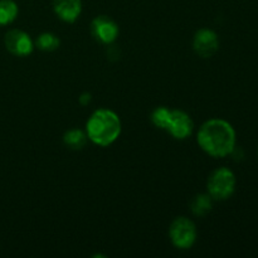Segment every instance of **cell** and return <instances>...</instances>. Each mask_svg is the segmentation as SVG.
<instances>
[{"label":"cell","instance_id":"8","mask_svg":"<svg viewBox=\"0 0 258 258\" xmlns=\"http://www.w3.org/2000/svg\"><path fill=\"white\" fill-rule=\"evenodd\" d=\"M193 48L198 55L203 58H209L218 50L219 40L216 32L211 29H199L194 35Z\"/></svg>","mask_w":258,"mask_h":258},{"label":"cell","instance_id":"13","mask_svg":"<svg viewBox=\"0 0 258 258\" xmlns=\"http://www.w3.org/2000/svg\"><path fill=\"white\" fill-rule=\"evenodd\" d=\"M59 44V39L53 33H43L37 39V47L44 52H53V50L58 49Z\"/></svg>","mask_w":258,"mask_h":258},{"label":"cell","instance_id":"7","mask_svg":"<svg viewBox=\"0 0 258 258\" xmlns=\"http://www.w3.org/2000/svg\"><path fill=\"white\" fill-rule=\"evenodd\" d=\"M92 35L103 44H111L118 35V27L111 18L106 15L96 17L91 23Z\"/></svg>","mask_w":258,"mask_h":258},{"label":"cell","instance_id":"1","mask_svg":"<svg viewBox=\"0 0 258 258\" xmlns=\"http://www.w3.org/2000/svg\"><path fill=\"white\" fill-rule=\"evenodd\" d=\"M197 140L207 154L214 158H224L233 153L236 131L227 121L213 118L202 125Z\"/></svg>","mask_w":258,"mask_h":258},{"label":"cell","instance_id":"11","mask_svg":"<svg viewBox=\"0 0 258 258\" xmlns=\"http://www.w3.org/2000/svg\"><path fill=\"white\" fill-rule=\"evenodd\" d=\"M63 141L66 145L73 150H80L85 146L86 141H87V135L83 131L78 130V128H72L68 130L63 136Z\"/></svg>","mask_w":258,"mask_h":258},{"label":"cell","instance_id":"9","mask_svg":"<svg viewBox=\"0 0 258 258\" xmlns=\"http://www.w3.org/2000/svg\"><path fill=\"white\" fill-rule=\"evenodd\" d=\"M53 9L63 22L73 23L78 19L82 12L81 0H53Z\"/></svg>","mask_w":258,"mask_h":258},{"label":"cell","instance_id":"14","mask_svg":"<svg viewBox=\"0 0 258 258\" xmlns=\"http://www.w3.org/2000/svg\"><path fill=\"white\" fill-rule=\"evenodd\" d=\"M169 116H170V110L164 107V106H160V107H156L153 111V113H151V121H153V123L156 127L166 130Z\"/></svg>","mask_w":258,"mask_h":258},{"label":"cell","instance_id":"12","mask_svg":"<svg viewBox=\"0 0 258 258\" xmlns=\"http://www.w3.org/2000/svg\"><path fill=\"white\" fill-rule=\"evenodd\" d=\"M212 203H213V198L209 194H199L194 197L191 201V211L197 216H206L212 209Z\"/></svg>","mask_w":258,"mask_h":258},{"label":"cell","instance_id":"15","mask_svg":"<svg viewBox=\"0 0 258 258\" xmlns=\"http://www.w3.org/2000/svg\"><path fill=\"white\" fill-rule=\"evenodd\" d=\"M91 101V95L90 93H83L82 96L80 97V102L82 103V105H87L88 102Z\"/></svg>","mask_w":258,"mask_h":258},{"label":"cell","instance_id":"5","mask_svg":"<svg viewBox=\"0 0 258 258\" xmlns=\"http://www.w3.org/2000/svg\"><path fill=\"white\" fill-rule=\"evenodd\" d=\"M193 128V120H191V117L188 113L181 110H170V116H169L166 131H169V134L174 139L184 140V139L191 135Z\"/></svg>","mask_w":258,"mask_h":258},{"label":"cell","instance_id":"4","mask_svg":"<svg viewBox=\"0 0 258 258\" xmlns=\"http://www.w3.org/2000/svg\"><path fill=\"white\" fill-rule=\"evenodd\" d=\"M169 236L176 248L188 249L194 244L197 239L196 224L185 217L175 218L169 229Z\"/></svg>","mask_w":258,"mask_h":258},{"label":"cell","instance_id":"2","mask_svg":"<svg viewBox=\"0 0 258 258\" xmlns=\"http://www.w3.org/2000/svg\"><path fill=\"white\" fill-rule=\"evenodd\" d=\"M87 138L93 144L100 146H108L117 140L121 134L120 117L113 111L107 108L96 110L88 118Z\"/></svg>","mask_w":258,"mask_h":258},{"label":"cell","instance_id":"10","mask_svg":"<svg viewBox=\"0 0 258 258\" xmlns=\"http://www.w3.org/2000/svg\"><path fill=\"white\" fill-rule=\"evenodd\" d=\"M18 5L13 0H0V25H8L18 17Z\"/></svg>","mask_w":258,"mask_h":258},{"label":"cell","instance_id":"6","mask_svg":"<svg viewBox=\"0 0 258 258\" xmlns=\"http://www.w3.org/2000/svg\"><path fill=\"white\" fill-rule=\"evenodd\" d=\"M4 43L7 49L12 54L25 57L33 52V40L30 39L29 34L19 29H13L5 34Z\"/></svg>","mask_w":258,"mask_h":258},{"label":"cell","instance_id":"3","mask_svg":"<svg viewBox=\"0 0 258 258\" xmlns=\"http://www.w3.org/2000/svg\"><path fill=\"white\" fill-rule=\"evenodd\" d=\"M208 194L214 201H226L236 190V175L228 168H218L208 178Z\"/></svg>","mask_w":258,"mask_h":258}]
</instances>
